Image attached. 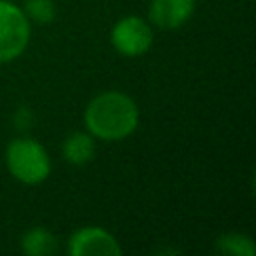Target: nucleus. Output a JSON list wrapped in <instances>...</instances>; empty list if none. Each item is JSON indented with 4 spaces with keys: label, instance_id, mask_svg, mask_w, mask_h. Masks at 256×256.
Instances as JSON below:
<instances>
[{
    "label": "nucleus",
    "instance_id": "8",
    "mask_svg": "<svg viewBox=\"0 0 256 256\" xmlns=\"http://www.w3.org/2000/svg\"><path fill=\"white\" fill-rule=\"evenodd\" d=\"M20 248L26 256H50L56 252L58 240L44 226H34L24 232V236L20 240Z\"/></svg>",
    "mask_w": 256,
    "mask_h": 256
},
{
    "label": "nucleus",
    "instance_id": "10",
    "mask_svg": "<svg viewBox=\"0 0 256 256\" xmlns=\"http://www.w3.org/2000/svg\"><path fill=\"white\" fill-rule=\"evenodd\" d=\"M22 10L30 22L38 24H48L56 16V6L52 0H24Z\"/></svg>",
    "mask_w": 256,
    "mask_h": 256
},
{
    "label": "nucleus",
    "instance_id": "1",
    "mask_svg": "<svg viewBox=\"0 0 256 256\" xmlns=\"http://www.w3.org/2000/svg\"><path fill=\"white\" fill-rule=\"evenodd\" d=\"M140 122L138 104L120 90H106L94 96L84 110L86 130L106 142H118L134 134Z\"/></svg>",
    "mask_w": 256,
    "mask_h": 256
},
{
    "label": "nucleus",
    "instance_id": "4",
    "mask_svg": "<svg viewBox=\"0 0 256 256\" xmlns=\"http://www.w3.org/2000/svg\"><path fill=\"white\" fill-rule=\"evenodd\" d=\"M110 42L118 54L134 58V56H142L150 50V46L154 42V32L144 18L132 14V16L120 18L112 26Z\"/></svg>",
    "mask_w": 256,
    "mask_h": 256
},
{
    "label": "nucleus",
    "instance_id": "5",
    "mask_svg": "<svg viewBox=\"0 0 256 256\" xmlns=\"http://www.w3.org/2000/svg\"><path fill=\"white\" fill-rule=\"evenodd\" d=\"M70 256H120L122 246L118 240L100 226H82L68 238Z\"/></svg>",
    "mask_w": 256,
    "mask_h": 256
},
{
    "label": "nucleus",
    "instance_id": "9",
    "mask_svg": "<svg viewBox=\"0 0 256 256\" xmlns=\"http://www.w3.org/2000/svg\"><path fill=\"white\" fill-rule=\"evenodd\" d=\"M216 248L222 254H230V256H254L256 254V244L250 236L240 234V232H228L222 234L216 240Z\"/></svg>",
    "mask_w": 256,
    "mask_h": 256
},
{
    "label": "nucleus",
    "instance_id": "7",
    "mask_svg": "<svg viewBox=\"0 0 256 256\" xmlns=\"http://www.w3.org/2000/svg\"><path fill=\"white\" fill-rule=\"evenodd\" d=\"M96 154V142L94 136L86 132H72L62 142V156L72 166H84L88 164Z\"/></svg>",
    "mask_w": 256,
    "mask_h": 256
},
{
    "label": "nucleus",
    "instance_id": "2",
    "mask_svg": "<svg viewBox=\"0 0 256 256\" xmlns=\"http://www.w3.org/2000/svg\"><path fill=\"white\" fill-rule=\"evenodd\" d=\"M6 168L22 184H40L50 176L52 162L46 148L28 136H20L6 146Z\"/></svg>",
    "mask_w": 256,
    "mask_h": 256
},
{
    "label": "nucleus",
    "instance_id": "6",
    "mask_svg": "<svg viewBox=\"0 0 256 256\" xmlns=\"http://www.w3.org/2000/svg\"><path fill=\"white\" fill-rule=\"evenodd\" d=\"M196 8V0H152L148 18L162 30H174L186 24Z\"/></svg>",
    "mask_w": 256,
    "mask_h": 256
},
{
    "label": "nucleus",
    "instance_id": "3",
    "mask_svg": "<svg viewBox=\"0 0 256 256\" xmlns=\"http://www.w3.org/2000/svg\"><path fill=\"white\" fill-rule=\"evenodd\" d=\"M30 42V20L12 0H0V64L16 60Z\"/></svg>",
    "mask_w": 256,
    "mask_h": 256
}]
</instances>
